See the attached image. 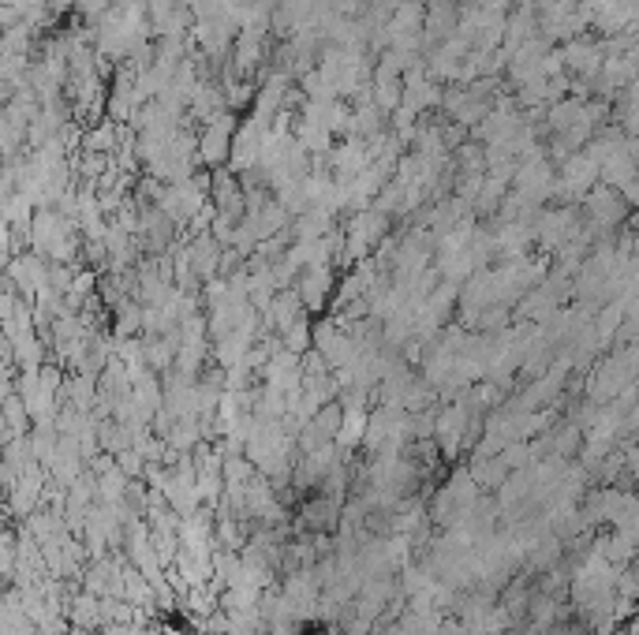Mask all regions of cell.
<instances>
[{
	"label": "cell",
	"instance_id": "cell-1",
	"mask_svg": "<svg viewBox=\"0 0 639 635\" xmlns=\"http://www.w3.org/2000/svg\"><path fill=\"white\" fill-rule=\"evenodd\" d=\"M0 576H15V535L0 531Z\"/></svg>",
	"mask_w": 639,
	"mask_h": 635
}]
</instances>
